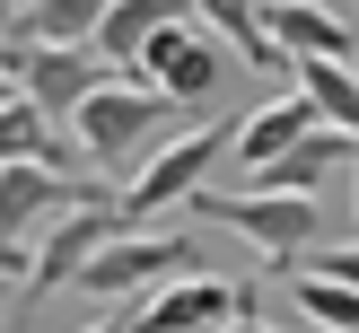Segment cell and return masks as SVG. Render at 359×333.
Listing matches in <instances>:
<instances>
[{"mask_svg":"<svg viewBox=\"0 0 359 333\" xmlns=\"http://www.w3.org/2000/svg\"><path fill=\"white\" fill-rule=\"evenodd\" d=\"M290 307L307 315V325H325V333H359V290H342V280L290 272Z\"/></svg>","mask_w":359,"mask_h":333,"instance_id":"17","label":"cell"},{"mask_svg":"<svg viewBox=\"0 0 359 333\" xmlns=\"http://www.w3.org/2000/svg\"><path fill=\"white\" fill-rule=\"evenodd\" d=\"M9 70H18V97L44 105L53 123H70L105 79H114V70L97 62V44H18V53H9Z\"/></svg>","mask_w":359,"mask_h":333,"instance_id":"8","label":"cell"},{"mask_svg":"<svg viewBox=\"0 0 359 333\" xmlns=\"http://www.w3.org/2000/svg\"><path fill=\"white\" fill-rule=\"evenodd\" d=\"M202 219H228L245 245H255L272 272H298V263L325 245V202L316 193H255V184H228V193H202Z\"/></svg>","mask_w":359,"mask_h":333,"instance_id":"2","label":"cell"},{"mask_svg":"<svg viewBox=\"0 0 359 333\" xmlns=\"http://www.w3.org/2000/svg\"><path fill=\"white\" fill-rule=\"evenodd\" d=\"M307 132H316V105H307V97H272V105H255V114L237 123V140H228V158H237V167L255 175V167H272L280 149H298Z\"/></svg>","mask_w":359,"mask_h":333,"instance_id":"12","label":"cell"},{"mask_svg":"<svg viewBox=\"0 0 359 333\" xmlns=\"http://www.w3.org/2000/svg\"><path fill=\"white\" fill-rule=\"evenodd\" d=\"M272 53H280V70L359 62V18H333L325 0H272Z\"/></svg>","mask_w":359,"mask_h":333,"instance_id":"10","label":"cell"},{"mask_svg":"<svg viewBox=\"0 0 359 333\" xmlns=\"http://www.w3.org/2000/svg\"><path fill=\"white\" fill-rule=\"evenodd\" d=\"M27 9H35V0H0V44H18V27H27Z\"/></svg>","mask_w":359,"mask_h":333,"instance_id":"20","label":"cell"},{"mask_svg":"<svg viewBox=\"0 0 359 333\" xmlns=\"http://www.w3.org/2000/svg\"><path fill=\"white\" fill-rule=\"evenodd\" d=\"M351 70H359V62H351Z\"/></svg>","mask_w":359,"mask_h":333,"instance_id":"25","label":"cell"},{"mask_svg":"<svg viewBox=\"0 0 359 333\" xmlns=\"http://www.w3.org/2000/svg\"><path fill=\"white\" fill-rule=\"evenodd\" d=\"M9 53H18V44H0V62H9Z\"/></svg>","mask_w":359,"mask_h":333,"instance_id":"24","label":"cell"},{"mask_svg":"<svg viewBox=\"0 0 359 333\" xmlns=\"http://www.w3.org/2000/svg\"><path fill=\"white\" fill-rule=\"evenodd\" d=\"M35 158H44V167H70V175H88L79 158H70L62 140H53V114H44V105L9 97V105H0V167H35Z\"/></svg>","mask_w":359,"mask_h":333,"instance_id":"15","label":"cell"},{"mask_svg":"<svg viewBox=\"0 0 359 333\" xmlns=\"http://www.w3.org/2000/svg\"><path fill=\"white\" fill-rule=\"evenodd\" d=\"M290 79H298V97L316 105L325 132H351V140H359V70H351V62H298Z\"/></svg>","mask_w":359,"mask_h":333,"instance_id":"16","label":"cell"},{"mask_svg":"<svg viewBox=\"0 0 359 333\" xmlns=\"http://www.w3.org/2000/svg\"><path fill=\"white\" fill-rule=\"evenodd\" d=\"M342 158H359V140H351V132H325V123H316V132L298 140V149H280L272 167H255L245 184H255V193H325V175L342 167Z\"/></svg>","mask_w":359,"mask_h":333,"instance_id":"11","label":"cell"},{"mask_svg":"<svg viewBox=\"0 0 359 333\" xmlns=\"http://www.w3.org/2000/svg\"><path fill=\"white\" fill-rule=\"evenodd\" d=\"M219 333H280V325H263V307H255V290H245V307H237V315H228V325H219Z\"/></svg>","mask_w":359,"mask_h":333,"instance_id":"19","label":"cell"},{"mask_svg":"<svg viewBox=\"0 0 359 333\" xmlns=\"http://www.w3.org/2000/svg\"><path fill=\"white\" fill-rule=\"evenodd\" d=\"M9 97H18V70H9V62H0V105H9Z\"/></svg>","mask_w":359,"mask_h":333,"instance_id":"22","label":"cell"},{"mask_svg":"<svg viewBox=\"0 0 359 333\" xmlns=\"http://www.w3.org/2000/svg\"><path fill=\"white\" fill-rule=\"evenodd\" d=\"M298 272H316V280H342V290H359V237H325Z\"/></svg>","mask_w":359,"mask_h":333,"instance_id":"18","label":"cell"},{"mask_svg":"<svg viewBox=\"0 0 359 333\" xmlns=\"http://www.w3.org/2000/svg\"><path fill=\"white\" fill-rule=\"evenodd\" d=\"M132 79H149L167 105H210V97H219V79H228V44L184 9V18H167V27L140 44Z\"/></svg>","mask_w":359,"mask_h":333,"instance_id":"7","label":"cell"},{"mask_svg":"<svg viewBox=\"0 0 359 333\" xmlns=\"http://www.w3.org/2000/svg\"><path fill=\"white\" fill-rule=\"evenodd\" d=\"M245 290H255V280L184 272V280H167L158 298H140V307H123V315H132V333H219L228 315L245 307Z\"/></svg>","mask_w":359,"mask_h":333,"instance_id":"9","label":"cell"},{"mask_svg":"<svg viewBox=\"0 0 359 333\" xmlns=\"http://www.w3.org/2000/svg\"><path fill=\"white\" fill-rule=\"evenodd\" d=\"M228 140H237V123H202V132H175L158 158H140V175L114 193L123 228L158 219V210H184V202H202V184H210V167L228 158Z\"/></svg>","mask_w":359,"mask_h":333,"instance_id":"3","label":"cell"},{"mask_svg":"<svg viewBox=\"0 0 359 333\" xmlns=\"http://www.w3.org/2000/svg\"><path fill=\"white\" fill-rule=\"evenodd\" d=\"M123 237V210L105 202H79V210H62V219L35 237V254H27V280H18V315L27 307H44V298H62V290H79V272H88V254L97 245H114Z\"/></svg>","mask_w":359,"mask_h":333,"instance_id":"6","label":"cell"},{"mask_svg":"<svg viewBox=\"0 0 359 333\" xmlns=\"http://www.w3.org/2000/svg\"><path fill=\"white\" fill-rule=\"evenodd\" d=\"M184 9H193V0H114V9L97 18V62L105 70H132L140 44H149L167 18H184Z\"/></svg>","mask_w":359,"mask_h":333,"instance_id":"14","label":"cell"},{"mask_svg":"<svg viewBox=\"0 0 359 333\" xmlns=\"http://www.w3.org/2000/svg\"><path fill=\"white\" fill-rule=\"evenodd\" d=\"M79 202H97V184L88 175H70V167H0V272L9 280H27V254H35V237H44L62 210H79Z\"/></svg>","mask_w":359,"mask_h":333,"instance_id":"4","label":"cell"},{"mask_svg":"<svg viewBox=\"0 0 359 333\" xmlns=\"http://www.w3.org/2000/svg\"><path fill=\"white\" fill-rule=\"evenodd\" d=\"M0 333H18V325H9V307H0Z\"/></svg>","mask_w":359,"mask_h":333,"instance_id":"23","label":"cell"},{"mask_svg":"<svg viewBox=\"0 0 359 333\" xmlns=\"http://www.w3.org/2000/svg\"><path fill=\"white\" fill-rule=\"evenodd\" d=\"M193 18L228 44V62H245V70H280V53H272V0H193Z\"/></svg>","mask_w":359,"mask_h":333,"instance_id":"13","label":"cell"},{"mask_svg":"<svg viewBox=\"0 0 359 333\" xmlns=\"http://www.w3.org/2000/svg\"><path fill=\"white\" fill-rule=\"evenodd\" d=\"M193 272V237H149V228H123L114 245H97L79 272L88 307H132V298H158L167 280Z\"/></svg>","mask_w":359,"mask_h":333,"instance_id":"5","label":"cell"},{"mask_svg":"<svg viewBox=\"0 0 359 333\" xmlns=\"http://www.w3.org/2000/svg\"><path fill=\"white\" fill-rule=\"evenodd\" d=\"M70 123H79V158H88V175H97V167H132V158H158V149L175 140V105L158 97V88L123 79V70H114V79H105Z\"/></svg>","mask_w":359,"mask_h":333,"instance_id":"1","label":"cell"},{"mask_svg":"<svg viewBox=\"0 0 359 333\" xmlns=\"http://www.w3.org/2000/svg\"><path fill=\"white\" fill-rule=\"evenodd\" d=\"M79 333H132V315L114 307V315H97V325H79Z\"/></svg>","mask_w":359,"mask_h":333,"instance_id":"21","label":"cell"}]
</instances>
